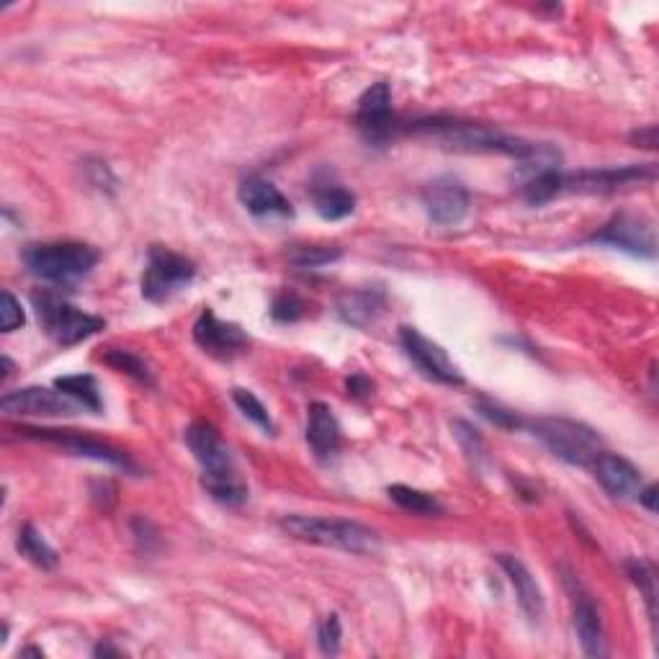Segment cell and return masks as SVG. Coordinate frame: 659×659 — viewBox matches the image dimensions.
Here are the masks:
<instances>
[{
	"label": "cell",
	"mask_w": 659,
	"mask_h": 659,
	"mask_svg": "<svg viewBox=\"0 0 659 659\" xmlns=\"http://www.w3.org/2000/svg\"><path fill=\"white\" fill-rule=\"evenodd\" d=\"M193 276H196L193 261L170 248L153 245L147 250V266L145 274H142L140 291L147 302L163 304L185 289L193 281Z\"/></svg>",
	"instance_id": "obj_7"
},
{
	"label": "cell",
	"mask_w": 659,
	"mask_h": 659,
	"mask_svg": "<svg viewBox=\"0 0 659 659\" xmlns=\"http://www.w3.org/2000/svg\"><path fill=\"white\" fill-rule=\"evenodd\" d=\"M356 127L363 140L376 147H384L403 129L394 119L390 83H374L369 91H363V96L358 98Z\"/></svg>",
	"instance_id": "obj_11"
},
{
	"label": "cell",
	"mask_w": 659,
	"mask_h": 659,
	"mask_svg": "<svg viewBox=\"0 0 659 659\" xmlns=\"http://www.w3.org/2000/svg\"><path fill=\"white\" fill-rule=\"evenodd\" d=\"M587 242H592V245H608L634 257L657 255V238L651 221L647 217H636V214L628 212L613 214L596 235L587 238Z\"/></svg>",
	"instance_id": "obj_10"
},
{
	"label": "cell",
	"mask_w": 659,
	"mask_h": 659,
	"mask_svg": "<svg viewBox=\"0 0 659 659\" xmlns=\"http://www.w3.org/2000/svg\"><path fill=\"white\" fill-rule=\"evenodd\" d=\"M132 534H134V541H137V547L145 551V554H149V551H155L157 547H160V539H157L155 526L147 518H134Z\"/></svg>",
	"instance_id": "obj_36"
},
{
	"label": "cell",
	"mask_w": 659,
	"mask_h": 659,
	"mask_svg": "<svg viewBox=\"0 0 659 659\" xmlns=\"http://www.w3.org/2000/svg\"><path fill=\"white\" fill-rule=\"evenodd\" d=\"M19 433L26 435V439L52 443V446L68 451V454H73V456L93 458V462H98V464H109V467L127 471V475H140L137 462H134L127 451L111 446V443H106V441L91 439V435H85V433L57 431V428H28V426L21 428Z\"/></svg>",
	"instance_id": "obj_8"
},
{
	"label": "cell",
	"mask_w": 659,
	"mask_h": 659,
	"mask_svg": "<svg viewBox=\"0 0 659 659\" xmlns=\"http://www.w3.org/2000/svg\"><path fill=\"white\" fill-rule=\"evenodd\" d=\"M312 204L325 221H340L356 212V193L340 183H322L312 189Z\"/></svg>",
	"instance_id": "obj_22"
},
{
	"label": "cell",
	"mask_w": 659,
	"mask_h": 659,
	"mask_svg": "<svg viewBox=\"0 0 659 659\" xmlns=\"http://www.w3.org/2000/svg\"><path fill=\"white\" fill-rule=\"evenodd\" d=\"M407 132L420 134L439 145L456 149V153H494L507 155L515 163L531 160L539 149L541 142H528L523 137H513V134L500 132V129L479 124V121L467 119H451V117H431L418 119L410 127H405Z\"/></svg>",
	"instance_id": "obj_1"
},
{
	"label": "cell",
	"mask_w": 659,
	"mask_h": 659,
	"mask_svg": "<svg viewBox=\"0 0 659 659\" xmlns=\"http://www.w3.org/2000/svg\"><path fill=\"white\" fill-rule=\"evenodd\" d=\"M26 655H32V657H45V651H41V649H32V647H28V649H24V651H21V657H26Z\"/></svg>",
	"instance_id": "obj_41"
},
{
	"label": "cell",
	"mask_w": 659,
	"mask_h": 659,
	"mask_svg": "<svg viewBox=\"0 0 659 659\" xmlns=\"http://www.w3.org/2000/svg\"><path fill=\"white\" fill-rule=\"evenodd\" d=\"M454 435H456V441L462 443L464 454H467L469 462L475 464V467H479V464L487 458V448H484V439L479 435L477 428H471L469 422H464V420H456Z\"/></svg>",
	"instance_id": "obj_30"
},
{
	"label": "cell",
	"mask_w": 659,
	"mask_h": 659,
	"mask_svg": "<svg viewBox=\"0 0 659 659\" xmlns=\"http://www.w3.org/2000/svg\"><path fill=\"white\" fill-rule=\"evenodd\" d=\"M93 655H96V657H113V655H121V651L117 647H111V644H98V647L93 649Z\"/></svg>",
	"instance_id": "obj_40"
},
{
	"label": "cell",
	"mask_w": 659,
	"mask_h": 659,
	"mask_svg": "<svg viewBox=\"0 0 659 659\" xmlns=\"http://www.w3.org/2000/svg\"><path fill=\"white\" fill-rule=\"evenodd\" d=\"M32 304L41 330L62 348L77 346V343L93 338L106 327L104 317L83 312L81 307L70 304L68 299L57 297L55 291H37L32 297Z\"/></svg>",
	"instance_id": "obj_6"
},
{
	"label": "cell",
	"mask_w": 659,
	"mask_h": 659,
	"mask_svg": "<svg viewBox=\"0 0 659 659\" xmlns=\"http://www.w3.org/2000/svg\"><path fill=\"white\" fill-rule=\"evenodd\" d=\"M281 531L291 539L314 543V547L348 551V554H374L379 551V536L369 526L346 518H317V515H286Z\"/></svg>",
	"instance_id": "obj_4"
},
{
	"label": "cell",
	"mask_w": 659,
	"mask_h": 659,
	"mask_svg": "<svg viewBox=\"0 0 659 659\" xmlns=\"http://www.w3.org/2000/svg\"><path fill=\"white\" fill-rule=\"evenodd\" d=\"M564 587H567L572 600V623H575L579 647H583L587 657H606V632L596 600H592L590 592L585 590V585L579 583L577 575H572V572H564Z\"/></svg>",
	"instance_id": "obj_14"
},
{
	"label": "cell",
	"mask_w": 659,
	"mask_h": 659,
	"mask_svg": "<svg viewBox=\"0 0 659 659\" xmlns=\"http://www.w3.org/2000/svg\"><path fill=\"white\" fill-rule=\"evenodd\" d=\"M340 639H343V626H340L338 613L325 615L317 626V644H320L322 655H338Z\"/></svg>",
	"instance_id": "obj_31"
},
{
	"label": "cell",
	"mask_w": 659,
	"mask_h": 659,
	"mask_svg": "<svg viewBox=\"0 0 659 659\" xmlns=\"http://www.w3.org/2000/svg\"><path fill=\"white\" fill-rule=\"evenodd\" d=\"M655 165H623V168H596L564 173L562 170V193H619L632 191L636 185L655 183Z\"/></svg>",
	"instance_id": "obj_9"
},
{
	"label": "cell",
	"mask_w": 659,
	"mask_h": 659,
	"mask_svg": "<svg viewBox=\"0 0 659 659\" xmlns=\"http://www.w3.org/2000/svg\"><path fill=\"white\" fill-rule=\"evenodd\" d=\"M232 403L238 405V410L245 415V418L250 420V422H255L257 428H261V431H266L268 435H274L276 433V422H274V418H271V412H268V407L261 403V399L255 397L253 392L250 390H240V386H235L232 390Z\"/></svg>",
	"instance_id": "obj_28"
},
{
	"label": "cell",
	"mask_w": 659,
	"mask_h": 659,
	"mask_svg": "<svg viewBox=\"0 0 659 659\" xmlns=\"http://www.w3.org/2000/svg\"><path fill=\"white\" fill-rule=\"evenodd\" d=\"M83 168H85V173H88L91 185H96L98 191H106V193L117 191V176L111 173L109 163H106V160H85Z\"/></svg>",
	"instance_id": "obj_35"
},
{
	"label": "cell",
	"mask_w": 659,
	"mask_h": 659,
	"mask_svg": "<svg viewBox=\"0 0 659 659\" xmlns=\"http://www.w3.org/2000/svg\"><path fill=\"white\" fill-rule=\"evenodd\" d=\"M16 549H19L21 556L28 559V562L34 564V567H39V570H55L57 567V551L49 547L45 536H41L37 528L32 526V523H24V526L19 528Z\"/></svg>",
	"instance_id": "obj_23"
},
{
	"label": "cell",
	"mask_w": 659,
	"mask_h": 659,
	"mask_svg": "<svg viewBox=\"0 0 659 659\" xmlns=\"http://www.w3.org/2000/svg\"><path fill=\"white\" fill-rule=\"evenodd\" d=\"M238 199L253 217H293L289 199L278 191V185L261 176L245 178L238 189Z\"/></svg>",
	"instance_id": "obj_19"
},
{
	"label": "cell",
	"mask_w": 659,
	"mask_h": 659,
	"mask_svg": "<svg viewBox=\"0 0 659 659\" xmlns=\"http://www.w3.org/2000/svg\"><path fill=\"white\" fill-rule=\"evenodd\" d=\"M24 266L28 274L47 284L70 286L91 274L101 261V253L88 242L77 240H52L34 242L24 248Z\"/></svg>",
	"instance_id": "obj_3"
},
{
	"label": "cell",
	"mask_w": 659,
	"mask_h": 659,
	"mask_svg": "<svg viewBox=\"0 0 659 659\" xmlns=\"http://www.w3.org/2000/svg\"><path fill=\"white\" fill-rule=\"evenodd\" d=\"M101 358H104V363H109V367L117 369L119 374L132 376L134 382H140V384H145V386H153L155 384V376H153V369H149V363L142 356L134 354V350L106 348Z\"/></svg>",
	"instance_id": "obj_26"
},
{
	"label": "cell",
	"mask_w": 659,
	"mask_h": 659,
	"mask_svg": "<svg viewBox=\"0 0 659 659\" xmlns=\"http://www.w3.org/2000/svg\"><path fill=\"white\" fill-rule=\"evenodd\" d=\"M399 343H403L407 358H410L415 367H418L428 379L446 386L464 384V374L458 371L456 363L451 361L443 346L433 343L431 338H426L418 327H410V325L399 327Z\"/></svg>",
	"instance_id": "obj_13"
},
{
	"label": "cell",
	"mask_w": 659,
	"mask_h": 659,
	"mask_svg": "<svg viewBox=\"0 0 659 659\" xmlns=\"http://www.w3.org/2000/svg\"><path fill=\"white\" fill-rule=\"evenodd\" d=\"M626 575L639 587V592L647 600V611L651 626L657 623V567L651 559H632L626 562Z\"/></svg>",
	"instance_id": "obj_27"
},
{
	"label": "cell",
	"mask_w": 659,
	"mask_h": 659,
	"mask_svg": "<svg viewBox=\"0 0 659 659\" xmlns=\"http://www.w3.org/2000/svg\"><path fill=\"white\" fill-rule=\"evenodd\" d=\"M632 142H639L636 147H644V149H655L657 147V127H644L639 129V132L632 134Z\"/></svg>",
	"instance_id": "obj_38"
},
{
	"label": "cell",
	"mask_w": 659,
	"mask_h": 659,
	"mask_svg": "<svg viewBox=\"0 0 659 659\" xmlns=\"http://www.w3.org/2000/svg\"><path fill=\"white\" fill-rule=\"evenodd\" d=\"M55 386L60 392L68 394L70 399H75L83 410L91 412H101L104 410V399H101V390H98V382L91 374H75V376H60L55 379Z\"/></svg>",
	"instance_id": "obj_24"
},
{
	"label": "cell",
	"mask_w": 659,
	"mask_h": 659,
	"mask_svg": "<svg viewBox=\"0 0 659 659\" xmlns=\"http://www.w3.org/2000/svg\"><path fill=\"white\" fill-rule=\"evenodd\" d=\"M636 503H642L649 513H657V487L655 484H644Z\"/></svg>",
	"instance_id": "obj_39"
},
{
	"label": "cell",
	"mask_w": 659,
	"mask_h": 659,
	"mask_svg": "<svg viewBox=\"0 0 659 659\" xmlns=\"http://www.w3.org/2000/svg\"><path fill=\"white\" fill-rule=\"evenodd\" d=\"M498 564L503 567L505 577L511 579L520 611L528 615V621L539 623L543 613H547V600H543V592L539 583H536V577L531 575V570L513 554H498Z\"/></svg>",
	"instance_id": "obj_18"
},
{
	"label": "cell",
	"mask_w": 659,
	"mask_h": 659,
	"mask_svg": "<svg viewBox=\"0 0 659 659\" xmlns=\"http://www.w3.org/2000/svg\"><path fill=\"white\" fill-rule=\"evenodd\" d=\"M479 412H482L487 420L494 422V426H500V428H511V431L526 428V420H523L518 412L505 410V407L498 405V403H487V399H479Z\"/></svg>",
	"instance_id": "obj_34"
},
{
	"label": "cell",
	"mask_w": 659,
	"mask_h": 659,
	"mask_svg": "<svg viewBox=\"0 0 659 659\" xmlns=\"http://www.w3.org/2000/svg\"><path fill=\"white\" fill-rule=\"evenodd\" d=\"M193 343L206 356L217 358V361H232V358L245 354L250 338L240 325L219 320L212 310H204L199 314V320L193 322Z\"/></svg>",
	"instance_id": "obj_16"
},
{
	"label": "cell",
	"mask_w": 659,
	"mask_h": 659,
	"mask_svg": "<svg viewBox=\"0 0 659 659\" xmlns=\"http://www.w3.org/2000/svg\"><path fill=\"white\" fill-rule=\"evenodd\" d=\"M422 206L428 219L439 227H456L467 219L471 196L469 189L454 176H439L422 189Z\"/></svg>",
	"instance_id": "obj_15"
},
{
	"label": "cell",
	"mask_w": 659,
	"mask_h": 659,
	"mask_svg": "<svg viewBox=\"0 0 659 659\" xmlns=\"http://www.w3.org/2000/svg\"><path fill=\"white\" fill-rule=\"evenodd\" d=\"M346 392H348V397H354V399H367L374 394V384H371L369 376L350 374L346 379Z\"/></svg>",
	"instance_id": "obj_37"
},
{
	"label": "cell",
	"mask_w": 659,
	"mask_h": 659,
	"mask_svg": "<svg viewBox=\"0 0 659 659\" xmlns=\"http://www.w3.org/2000/svg\"><path fill=\"white\" fill-rule=\"evenodd\" d=\"M302 314H304V302L291 291L278 293V297L274 299V304H271V317H274L276 322H284V325L302 320Z\"/></svg>",
	"instance_id": "obj_32"
},
{
	"label": "cell",
	"mask_w": 659,
	"mask_h": 659,
	"mask_svg": "<svg viewBox=\"0 0 659 659\" xmlns=\"http://www.w3.org/2000/svg\"><path fill=\"white\" fill-rule=\"evenodd\" d=\"M307 443H310L312 454L320 458V462H327L338 454L340 441H343V431L340 422L335 418L333 407L325 403H312L307 407Z\"/></svg>",
	"instance_id": "obj_20"
},
{
	"label": "cell",
	"mask_w": 659,
	"mask_h": 659,
	"mask_svg": "<svg viewBox=\"0 0 659 659\" xmlns=\"http://www.w3.org/2000/svg\"><path fill=\"white\" fill-rule=\"evenodd\" d=\"M24 310H21V302L9 289H3L0 293V330L3 333H13V330H19L24 325Z\"/></svg>",
	"instance_id": "obj_33"
},
{
	"label": "cell",
	"mask_w": 659,
	"mask_h": 659,
	"mask_svg": "<svg viewBox=\"0 0 659 659\" xmlns=\"http://www.w3.org/2000/svg\"><path fill=\"white\" fill-rule=\"evenodd\" d=\"M526 431H531L534 439H539L551 454L572 464V467H590L603 451L598 431L570 418L526 420Z\"/></svg>",
	"instance_id": "obj_5"
},
{
	"label": "cell",
	"mask_w": 659,
	"mask_h": 659,
	"mask_svg": "<svg viewBox=\"0 0 659 659\" xmlns=\"http://www.w3.org/2000/svg\"><path fill=\"white\" fill-rule=\"evenodd\" d=\"M185 446L202 467V487L214 503L225 507H240L245 503L250 490L217 428L204 420L191 422L185 431Z\"/></svg>",
	"instance_id": "obj_2"
},
{
	"label": "cell",
	"mask_w": 659,
	"mask_h": 659,
	"mask_svg": "<svg viewBox=\"0 0 659 659\" xmlns=\"http://www.w3.org/2000/svg\"><path fill=\"white\" fill-rule=\"evenodd\" d=\"M592 477L598 479V484L611 494L615 500H636L639 498L644 479L642 471L634 467L628 458H623L619 454H608V451H600L596 456V462L590 464Z\"/></svg>",
	"instance_id": "obj_17"
},
{
	"label": "cell",
	"mask_w": 659,
	"mask_h": 659,
	"mask_svg": "<svg viewBox=\"0 0 659 659\" xmlns=\"http://www.w3.org/2000/svg\"><path fill=\"white\" fill-rule=\"evenodd\" d=\"M75 399L49 386H24V390L5 392L0 399V410L11 418H68L77 412Z\"/></svg>",
	"instance_id": "obj_12"
},
{
	"label": "cell",
	"mask_w": 659,
	"mask_h": 659,
	"mask_svg": "<svg viewBox=\"0 0 659 659\" xmlns=\"http://www.w3.org/2000/svg\"><path fill=\"white\" fill-rule=\"evenodd\" d=\"M340 255L338 245H297L289 253V263L297 268H322L340 261Z\"/></svg>",
	"instance_id": "obj_29"
},
{
	"label": "cell",
	"mask_w": 659,
	"mask_h": 659,
	"mask_svg": "<svg viewBox=\"0 0 659 659\" xmlns=\"http://www.w3.org/2000/svg\"><path fill=\"white\" fill-rule=\"evenodd\" d=\"M386 307V293L382 289H354L343 293L338 302V314L343 322L354 327H369L379 320Z\"/></svg>",
	"instance_id": "obj_21"
},
{
	"label": "cell",
	"mask_w": 659,
	"mask_h": 659,
	"mask_svg": "<svg viewBox=\"0 0 659 659\" xmlns=\"http://www.w3.org/2000/svg\"><path fill=\"white\" fill-rule=\"evenodd\" d=\"M386 494H390V500L394 505H399L407 513L431 515V518L433 515H443L441 500L431 492L415 490V487H407V484H392V487H386Z\"/></svg>",
	"instance_id": "obj_25"
}]
</instances>
